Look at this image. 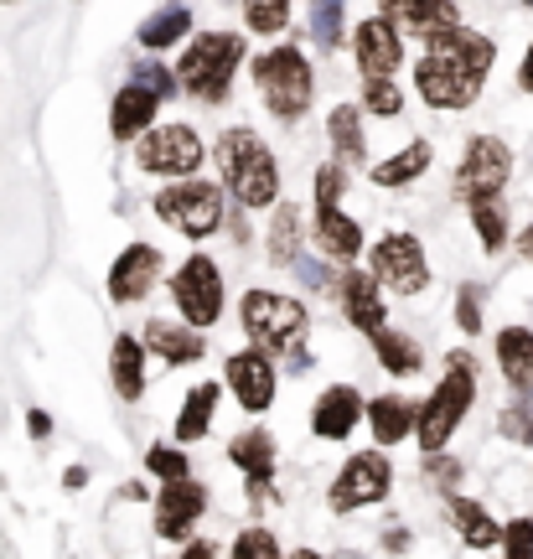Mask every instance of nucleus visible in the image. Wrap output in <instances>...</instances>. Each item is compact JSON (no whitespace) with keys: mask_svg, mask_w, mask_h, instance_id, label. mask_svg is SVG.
<instances>
[{"mask_svg":"<svg viewBox=\"0 0 533 559\" xmlns=\"http://www.w3.org/2000/svg\"><path fill=\"white\" fill-rule=\"evenodd\" d=\"M327 135H332V151L342 160H363V115L353 104H336L327 115Z\"/></svg>","mask_w":533,"mask_h":559,"instance_id":"c756f323","label":"nucleus"},{"mask_svg":"<svg viewBox=\"0 0 533 559\" xmlns=\"http://www.w3.org/2000/svg\"><path fill=\"white\" fill-rule=\"evenodd\" d=\"M228 383H234L238 404L249 409V415H259V409H270V400H275V362L264 358V347H249V353H238V358H228Z\"/></svg>","mask_w":533,"mask_h":559,"instance_id":"2eb2a0df","label":"nucleus"},{"mask_svg":"<svg viewBox=\"0 0 533 559\" xmlns=\"http://www.w3.org/2000/svg\"><path fill=\"white\" fill-rule=\"evenodd\" d=\"M145 466H151V472H156L161 481L187 477V456H181V451H171V445H156V451L145 456Z\"/></svg>","mask_w":533,"mask_h":559,"instance_id":"a19ab883","label":"nucleus"},{"mask_svg":"<svg viewBox=\"0 0 533 559\" xmlns=\"http://www.w3.org/2000/svg\"><path fill=\"white\" fill-rule=\"evenodd\" d=\"M317 243L332 260H357L363 254V228L336 207H317Z\"/></svg>","mask_w":533,"mask_h":559,"instance_id":"412c9836","label":"nucleus"},{"mask_svg":"<svg viewBox=\"0 0 533 559\" xmlns=\"http://www.w3.org/2000/svg\"><path fill=\"white\" fill-rule=\"evenodd\" d=\"M363 394H357L353 383H332L327 394L317 400V415H311V430H317L321 440H347L353 436V425L363 419Z\"/></svg>","mask_w":533,"mask_h":559,"instance_id":"f3484780","label":"nucleus"},{"mask_svg":"<svg viewBox=\"0 0 533 559\" xmlns=\"http://www.w3.org/2000/svg\"><path fill=\"white\" fill-rule=\"evenodd\" d=\"M518 83L533 94V47H529V58H523V73H518Z\"/></svg>","mask_w":533,"mask_h":559,"instance_id":"09e8293b","label":"nucleus"},{"mask_svg":"<svg viewBox=\"0 0 533 559\" xmlns=\"http://www.w3.org/2000/svg\"><path fill=\"white\" fill-rule=\"evenodd\" d=\"M513 171V156H508V145L493 135H476L466 140V156L455 166V192L466 202H493L502 192V181Z\"/></svg>","mask_w":533,"mask_h":559,"instance_id":"6e6552de","label":"nucleus"},{"mask_svg":"<svg viewBox=\"0 0 533 559\" xmlns=\"http://www.w3.org/2000/svg\"><path fill=\"white\" fill-rule=\"evenodd\" d=\"M430 472H435L440 481H455V477H461V466H455V461H446V456H435V461H430Z\"/></svg>","mask_w":533,"mask_h":559,"instance_id":"de8ad7c7","label":"nucleus"},{"mask_svg":"<svg viewBox=\"0 0 533 559\" xmlns=\"http://www.w3.org/2000/svg\"><path fill=\"white\" fill-rule=\"evenodd\" d=\"M62 481H68V487H73V492H79L83 481H88V472H83V466H73V472H68V477H62Z\"/></svg>","mask_w":533,"mask_h":559,"instance_id":"8fccbe9b","label":"nucleus"},{"mask_svg":"<svg viewBox=\"0 0 533 559\" xmlns=\"http://www.w3.org/2000/svg\"><path fill=\"white\" fill-rule=\"evenodd\" d=\"M368 425H374V440H378V445H394V440H404L410 430H415L419 415H415V404H410V400L383 394V400L368 404Z\"/></svg>","mask_w":533,"mask_h":559,"instance_id":"4be33fe9","label":"nucleus"},{"mask_svg":"<svg viewBox=\"0 0 533 559\" xmlns=\"http://www.w3.org/2000/svg\"><path fill=\"white\" fill-rule=\"evenodd\" d=\"M368 337H374V353L389 373H415L419 368V347L410 337H399V332H389V326H378V332H368Z\"/></svg>","mask_w":533,"mask_h":559,"instance_id":"2f4dec72","label":"nucleus"},{"mask_svg":"<svg viewBox=\"0 0 533 559\" xmlns=\"http://www.w3.org/2000/svg\"><path fill=\"white\" fill-rule=\"evenodd\" d=\"M135 83H145V88H151V94H161V99H171L181 79L171 73V68H161V62H140V68H135Z\"/></svg>","mask_w":533,"mask_h":559,"instance_id":"58836bf2","label":"nucleus"},{"mask_svg":"<svg viewBox=\"0 0 533 559\" xmlns=\"http://www.w3.org/2000/svg\"><path fill=\"white\" fill-rule=\"evenodd\" d=\"M238 317H244V332H249L264 353H291V358H300V368H311V358H306V332H311V321H306V311H300L291 296L249 290L244 306H238Z\"/></svg>","mask_w":533,"mask_h":559,"instance_id":"7ed1b4c3","label":"nucleus"},{"mask_svg":"<svg viewBox=\"0 0 533 559\" xmlns=\"http://www.w3.org/2000/svg\"><path fill=\"white\" fill-rule=\"evenodd\" d=\"M145 347H156L166 362H198L202 358V337L198 326L187 321V326H171V321H151V332H145Z\"/></svg>","mask_w":533,"mask_h":559,"instance_id":"b1692460","label":"nucleus"},{"mask_svg":"<svg viewBox=\"0 0 533 559\" xmlns=\"http://www.w3.org/2000/svg\"><path fill=\"white\" fill-rule=\"evenodd\" d=\"M493 41L472 32V26H446L425 41V58L415 68V88L419 99L435 104V109H466V104L482 94L487 83V68H493Z\"/></svg>","mask_w":533,"mask_h":559,"instance_id":"f257e3e1","label":"nucleus"},{"mask_svg":"<svg viewBox=\"0 0 533 559\" xmlns=\"http://www.w3.org/2000/svg\"><path fill=\"white\" fill-rule=\"evenodd\" d=\"M270 260L275 264L300 260V207H275V223H270Z\"/></svg>","mask_w":533,"mask_h":559,"instance_id":"473e14b6","label":"nucleus"},{"mask_svg":"<svg viewBox=\"0 0 533 559\" xmlns=\"http://www.w3.org/2000/svg\"><path fill=\"white\" fill-rule=\"evenodd\" d=\"M497 425H502V436H508V440H518V445H533V404H508Z\"/></svg>","mask_w":533,"mask_h":559,"instance_id":"e433bc0d","label":"nucleus"},{"mask_svg":"<svg viewBox=\"0 0 533 559\" xmlns=\"http://www.w3.org/2000/svg\"><path fill=\"white\" fill-rule=\"evenodd\" d=\"M187 32H192V11H187V5H161L156 16L140 21V41H145L151 52H161V47L181 41Z\"/></svg>","mask_w":533,"mask_h":559,"instance_id":"bb28decb","label":"nucleus"},{"mask_svg":"<svg viewBox=\"0 0 533 559\" xmlns=\"http://www.w3.org/2000/svg\"><path fill=\"white\" fill-rule=\"evenodd\" d=\"M217 177L244 207H270L280 198V166L254 130H228L217 140Z\"/></svg>","mask_w":533,"mask_h":559,"instance_id":"f03ea898","label":"nucleus"},{"mask_svg":"<svg viewBox=\"0 0 533 559\" xmlns=\"http://www.w3.org/2000/svg\"><path fill=\"white\" fill-rule=\"evenodd\" d=\"M171 290H177L181 317L192 321V326H213L217 311H223V275H217V264L208 254H192V260L181 264Z\"/></svg>","mask_w":533,"mask_h":559,"instance_id":"1a4fd4ad","label":"nucleus"},{"mask_svg":"<svg viewBox=\"0 0 533 559\" xmlns=\"http://www.w3.org/2000/svg\"><path fill=\"white\" fill-rule=\"evenodd\" d=\"M342 306H347L353 326H363V332H378V326H383V296H378V275H363V270H353V275L342 280Z\"/></svg>","mask_w":533,"mask_h":559,"instance_id":"6ab92c4d","label":"nucleus"},{"mask_svg":"<svg viewBox=\"0 0 533 559\" xmlns=\"http://www.w3.org/2000/svg\"><path fill=\"white\" fill-rule=\"evenodd\" d=\"M342 16H347V0H311V32L321 47L342 41Z\"/></svg>","mask_w":533,"mask_h":559,"instance_id":"72a5a7b5","label":"nucleus"},{"mask_svg":"<svg viewBox=\"0 0 533 559\" xmlns=\"http://www.w3.org/2000/svg\"><path fill=\"white\" fill-rule=\"evenodd\" d=\"M228 456H234L238 466L249 472V487H254V492L270 477H275V440L264 436V430H244V436L228 445Z\"/></svg>","mask_w":533,"mask_h":559,"instance_id":"5701e85b","label":"nucleus"},{"mask_svg":"<svg viewBox=\"0 0 533 559\" xmlns=\"http://www.w3.org/2000/svg\"><path fill=\"white\" fill-rule=\"evenodd\" d=\"M234 555H238V559H275L280 544H275V534H264V528H249V534H238Z\"/></svg>","mask_w":533,"mask_h":559,"instance_id":"ea45409f","label":"nucleus"},{"mask_svg":"<svg viewBox=\"0 0 533 559\" xmlns=\"http://www.w3.org/2000/svg\"><path fill=\"white\" fill-rule=\"evenodd\" d=\"M497 362H502V373L513 389H529L533 383V332L529 326H508L502 337H497Z\"/></svg>","mask_w":533,"mask_h":559,"instance_id":"393cba45","label":"nucleus"},{"mask_svg":"<svg viewBox=\"0 0 533 559\" xmlns=\"http://www.w3.org/2000/svg\"><path fill=\"white\" fill-rule=\"evenodd\" d=\"M451 513H455V528H461V539L472 544V549H493L497 539H502V528H497L493 519H487V508L472 498H455L451 502Z\"/></svg>","mask_w":533,"mask_h":559,"instance_id":"cd10ccee","label":"nucleus"},{"mask_svg":"<svg viewBox=\"0 0 533 559\" xmlns=\"http://www.w3.org/2000/svg\"><path fill=\"white\" fill-rule=\"evenodd\" d=\"M378 11L394 21L399 32H415V37H425V41L461 21L455 0H378Z\"/></svg>","mask_w":533,"mask_h":559,"instance_id":"dca6fc26","label":"nucleus"},{"mask_svg":"<svg viewBox=\"0 0 533 559\" xmlns=\"http://www.w3.org/2000/svg\"><path fill=\"white\" fill-rule=\"evenodd\" d=\"M161 94H151L145 83H130L125 94L115 99V115H109V130H115V140H135L145 124H151V115H156Z\"/></svg>","mask_w":533,"mask_h":559,"instance_id":"aec40b11","label":"nucleus"},{"mask_svg":"<svg viewBox=\"0 0 533 559\" xmlns=\"http://www.w3.org/2000/svg\"><path fill=\"white\" fill-rule=\"evenodd\" d=\"M300 275H306V285H317V290H327V285H332V275H327L321 264H311V260H300Z\"/></svg>","mask_w":533,"mask_h":559,"instance_id":"49530a36","label":"nucleus"},{"mask_svg":"<svg viewBox=\"0 0 533 559\" xmlns=\"http://www.w3.org/2000/svg\"><path fill=\"white\" fill-rule=\"evenodd\" d=\"M374 275L383 285H394L399 296H415V290H425V280H430V264H425V249L410 234H389L374 249Z\"/></svg>","mask_w":533,"mask_h":559,"instance_id":"9b49d317","label":"nucleus"},{"mask_svg":"<svg viewBox=\"0 0 533 559\" xmlns=\"http://www.w3.org/2000/svg\"><path fill=\"white\" fill-rule=\"evenodd\" d=\"M291 16V0H244V21H249V32H280Z\"/></svg>","mask_w":533,"mask_h":559,"instance_id":"f704fd0d","label":"nucleus"},{"mask_svg":"<svg viewBox=\"0 0 533 559\" xmlns=\"http://www.w3.org/2000/svg\"><path fill=\"white\" fill-rule=\"evenodd\" d=\"M502 544H508V555H513V559H529V555H533V519L508 523V534H502Z\"/></svg>","mask_w":533,"mask_h":559,"instance_id":"c03bdc74","label":"nucleus"},{"mask_svg":"<svg viewBox=\"0 0 533 559\" xmlns=\"http://www.w3.org/2000/svg\"><path fill=\"white\" fill-rule=\"evenodd\" d=\"M140 166L145 171H161V177H192L202 166V140L187 130V124H166V130H151L140 140Z\"/></svg>","mask_w":533,"mask_h":559,"instance_id":"9d476101","label":"nucleus"},{"mask_svg":"<svg viewBox=\"0 0 533 559\" xmlns=\"http://www.w3.org/2000/svg\"><path fill=\"white\" fill-rule=\"evenodd\" d=\"M202 508H208V492H202L192 477L166 481V487H161V502H156V534L161 539H187L192 523L202 519Z\"/></svg>","mask_w":533,"mask_h":559,"instance_id":"4468645a","label":"nucleus"},{"mask_svg":"<svg viewBox=\"0 0 533 559\" xmlns=\"http://www.w3.org/2000/svg\"><path fill=\"white\" fill-rule=\"evenodd\" d=\"M238 58H244V37H234V32H213V37H198L192 47H187L177 79L192 99L217 104L223 94H228V83H234Z\"/></svg>","mask_w":533,"mask_h":559,"instance_id":"423d86ee","label":"nucleus"},{"mask_svg":"<svg viewBox=\"0 0 533 559\" xmlns=\"http://www.w3.org/2000/svg\"><path fill=\"white\" fill-rule=\"evenodd\" d=\"M254 83H259V99L275 120H300L311 109V62L300 58V47H275L254 62Z\"/></svg>","mask_w":533,"mask_h":559,"instance_id":"20e7f679","label":"nucleus"},{"mask_svg":"<svg viewBox=\"0 0 533 559\" xmlns=\"http://www.w3.org/2000/svg\"><path fill=\"white\" fill-rule=\"evenodd\" d=\"M425 166H430V145H425V140H415V145H404V151H399V156H389L383 166H374V181H378V187H404V181H415Z\"/></svg>","mask_w":533,"mask_h":559,"instance_id":"7c9ffc66","label":"nucleus"},{"mask_svg":"<svg viewBox=\"0 0 533 559\" xmlns=\"http://www.w3.org/2000/svg\"><path fill=\"white\" fill-rule=\"evenodd\" d=\"M363 99H368V109H374V115H383V120H389V115H399V88H394V79H368V88H363Z\"/></svg>","mask_w":533,"mask_h":559,"instance_id":"4c0bfd02","label":"nucleus"},{"mask_svg":"<svg viewBox=\"0 0 533 559\" xmlns=\"http://www.w3.org/2000/svg\"><path fill=\"white\" fill-rule=\"evenodd\" d=\"M472 223H476V234H482V249H502V239H508V218L497 213L493 202H472Z\"/></svg>","mask_w":533,"mask_h":559,"instance_id":"c9c22d12","label":"nucleus"},{"mask_svg":"<svg viewBox=\"0 0 533 559\" xmlns=\"http://www.w3.org/2000/svg\"><path fill=\"white\" fill-rule=\"evenodd\" d=\"M156 213L171 228H181L187 239H208L217 223H223V198H217V187H208V181H181V187L156 192Z\"/></svg>","mask_w":533,"mask_h":559,"instance_id":"0eeeda50","label":"nucleus"},{"mask_svg":"<svg viewBox=\"0 0 533 559\" xmlns=\"http://www.w3.org/2000/svg\"><path fill=\"white\" fill-rule=\"evenodd\" d=\"M213 409H217V383H198V389L187 394V404H181V415H177V440H202L208 436Z\"/></svg>","mask_w":533,"mask_h":559,"instance_id":"c85d7f7f","label":"nucleus"},{"mask_svg":"<svg viewBox=\"0 0 533 559\" xmlns=\"http://www.w3.org/2000/svg\"><path fill=\"white\" fill-rule=\"evenodd\" d=\"M342 187H347V177H342V160L321 166V171H317V207H336Z\"/></svg>","mask_w":533,"mask_h":559,"instance_id":"79ce46f5","label":"nucleus"},{"mask_svg":"<svg viewBox=\"0 0 533 559\" xmlns=\"http://www.w3.org/2000/svg\"><path fill=\"white\" fill-rule=\"evenodd\" d=\"M156 275H161L156 249H151V243H130V249L115 260V270H109V296L115 300H140L151 285H156Z\"/></svg>","mask_w":533,"mask_h":559,"instance_id":"a211bd4d","label":"nucleus"},{"mask_svg":"<svg viewBox=\"0 0 533 559\" xmlns=\"http://www.w3.org/2000/svg\"><path fill=\"white\" fill-rule=\"evenodd\" d=\"M518 249H523V260H533V228H523V239H518Z\"/></svg>","mask_w":533,"mask_h":559,"instance_id":"3c124183","label":"nucleus"},{"mask_svg":"<svg viewBox=\"0 0 533 559\" xmlns=\"http://www.w3.org/2000/svg\"><path fill=\"white\" fill-rule=\"evenodd\" d=\"M389 481H394V466L378 456V451H363V456H353L347 461V472L336 477L332 508L336 513H353V508H363V502H378L383 492H389Z\"/></svg>","mask_w":533,"mask_h":559,"instance_id":"f8f14e48","label":"nucleus"},{"mask_svg":"<svg viewBox=\"0 0 533 559\" xmlns=\"http://www.w3.org/2000/svg\"><path fill=\"white\" fill-rule=\"evenodd\" d=\"M26 430H32V440L52 436V419H47V409H32V415H26Z\"/></svg>","mask_w":533,"mask_h":559,"instance_id":"a18cd8bd","label":"nucleus"},{"mask_svg":"<svg viewBox=\"0 0 533 559\" xmlns=\"http://www.w3.org/2000/svg\"><path fill=\"white\" fill-rule=\"evenodd\" d=\"M451 373L435 383V394L425 404H419V445L425 451H440L446 440H451V430L466 419V409H472V394H476V379H472V358L466 353H451Z\"/></svg>","mask_w":533,"mask_h":559,"instance_id":"39448f33","label":"nucleus"},{"mask_svg":"<svg viewBox=\"0 0 533 559\" xmlns=\"http://www.w3.org/2000/svg\"><path fill=\"white\" fill-rule=\"evenodd\" d=\"M523 5H533V0H523Z\"/></svg>","mask_w":533,"mask_h":559,"instance_id":"603ef678","label":"nucleus"},{"mask_svg":"<svg viewBox=\"0 0 533 559\" xmlns=\"http://www.w3.org/2000/svg\"><path fill=\"white\" fill-rule=\"evenodd\" d=\"M399 32L389 16H374V21H363L357 26V37H353V52H357V68H363V79H389L399 68V58H404V47H399Z\"/></svg>","mask_w":533,"mask_h":559,"instance_id":"ddd939ff","label":"nucleus"},{"mask_svg":"<svg viewBox=\"0 0 533 559\" xmlns=\"http://www.w3.org/2000/svg\"><path fill=\"white\" fill-rule=\"evenodd\" d=\"M455 326H461V332H476V326H482V290H476V285H466V290L455 296Z\"/></svg>","mask_w":533,"mask_h":559,"instance_id":"37998d69","label":"nucleus"},{"mask_svg":"<svg viewBox=\"0 0 533 559\" xmlns=\"http://www.w3.org/2000/svg\"><path fill=\"white\" fill-rule=\"evenodd\" d=\"M109 368H115L119 400H140V394H145V342L115 337V358H109Z\"/></svg>","mask_w":533,"mask_h":559,"instance_id":"a878e982","label":"nucleus"}]
</instances>
